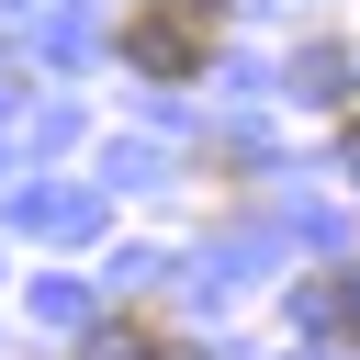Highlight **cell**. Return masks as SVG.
<instances>
[{
	"instance_id": "obj_4",
	"label": "cell",
	"mask_w": 360,
	"mask_h": 360,
	"mask_svg": "<svg viewBox=\"0 0 360 360\" xmlns=\"http://www.w3.org/2000/svg\"><path fill=\"white\" fill-rule=\"evenodd\" d=\"M349 169H360V124H349Z\"/></svg>"
},
{
	"instance_id": "obj_5",
	"label": "cell",
	"mask_w": 360,
	"mask_h": 360,
	"mask_svg": "<svg viewBox=\"0 0 360 360\" xmlns=\"http://www.w3.org/2000/svg\"><path fill=\"white\" fill-rule=\"evenodd\" d=\"M146 360H191V349H146Z\"/></svg>"
},
{
	"instance_id": "obj_3",
	"label": "cell",
	"mask_w": 360,
	"mask_h": 360,
	"mask_svg": "<svg viewBox=\"0 0 360 360\" xmlns=\"http://www.w3.org/2000/svg\"><path fill=\"white\" fill-rule=\"evenodd\" d=\"M326 326H349V338H360V281H349V292H326Z\"/></svg>"
},
{
	"instance_id": "obj_2",
	"label": "cell",
	"mask_w": 360,
	"mask_h": 360,
	"mask_svg": "<svg viewBox=\"0 0 360 360\" xmlns=\"http://www.w3.org/2000/svg\"><path fill=\"white\" fill-rule=\"evenodd\" d=\"M146 349H158L146 326H101V360H146Z\"/></svg>"
},
{
	"instance_id": "obj_1",
	"label": "cell",
	"mask_w": 360,
	"mask_h": 360,
	"mask_svg": "<svg viewBox=\"0 0 360 360\" xmlns=\"http://www.w3.org/2000/svg\"><path fill=\"white\" fill-rule=\"evenodd\" d=\"M214 0H135L124 11V68H146V79H191V68H214Z\"/></svg>"
}]
</instances>
